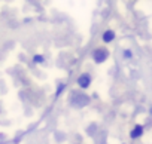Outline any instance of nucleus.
I'll list each match as a JSON object with an SVG mask.
<instances>
[{"label": "nucleus", "instance_id": "20e7f679", "mask_svg": "<svg viewBox=\"0 0 152 144\" xmlns=\"http://www.w3.org/2000/svg\"><path fill=\"white\" fill-rule=\"evenodd\" d=\"M142 134H143V126H142V125H136V126L131 129L130 137H131V138H139V137H142Z\"/></svg>", "mask_w": 152, "mask_h": 144}, {"label": "nucleus", "instance_id": "f03ea898", "mask_svg": "<svg viewBox=\"0 0 152 144\" xmlns=\"http://www.w3.org/2000/svg\"><path fill=\"white\" fill-rule=\"evenodd\" d=\"M109 56V51L106 48H97L94 52H93V59L97 62V64H102L107 59Z\"/></svg>", "mask_w": 152, "mask_h": 144}, {"label": "nucleus", "instance_id": "423d86ee", "mask_svg": "<svg viewBox=\"0 0 152 144\" xmlns=\"http://www.w3.org/2000/svg\"><path fill=\"white\" fill-rule=\"evenodd\" d=\"M33 61H34V62H43L45 58H43L42 55H34V56H33Z\"/></svg>", "mask_w": 152, "mask_h": 144}, {"label": "nucleus", "instance_id": "6e6552de", "mask_svg": "<svg viewBox=\"0 0 152 144\" xmlns=\"http://www.w3.org/2000/svg\"><path fill=\"white\" fill-rule=\"evenodd\" d=\"M63 89H64V85H60V88H58V91H57V95H60Z\"/></svg>", "mask_w": 152, "mask_h": 144}, {"label": "nucleus", "instance_id": "0eeeda50", "mask_svg": "<svg viewBox=\"0 0 152 144\" xmlns=\"http://www.w3.org/2000/svg\"><path fill=\"white\" fill-rule=\"evenodd\" d=\"M131 56H133V52L128 51V49H125L124 51V58H131Z\"/></svg>", "mask_w": 152, "mask_h": 144}, {"label": "nucleus", "instance_id": "39448f33", "mask_svg": "<svg viewBox=\"0 0 152 144\" xmlns=\"http://www.w3.org/2000/svg\"><path fill=\"white\" fill-rule=\"evenodd\" d=\"M113 39H115V33H113L112 30H106V31L103 33V42L109 43V42H112Z\"/></svg>", "mask_w": 152, "mask_h": 144}, {"label": "nucleus", "instance_id": "7ed1b4c3", "mask_svg": "<svg viewBox=\"0 0 152 144\" xmlns=\"http://www.w3.org/2000/svg\"><path fill=\"white\" fill-rule=\"evenodd\" d=\"M78 85L82 88V89H87L90 85H91V76L88 73H84L78 77Z\"/></svg>", "mask_w": 152, "mask_h": 144}, {"label": "nucleus", "instance_id": "f257e3e1", "mask_svg": "<svg viewBox=\"0 0 152 144\" xmlns=\"http://www.w3.org/2000/svg\"><path fill=\"white\" fill-rule=\"evenodd\" d=\"M72 104L75 107H85L87 104H90V97L84 92H76L73 91V95H72Z\"/></svg>", "mask_w": 152, "mask_h": 144}]
</instances>
